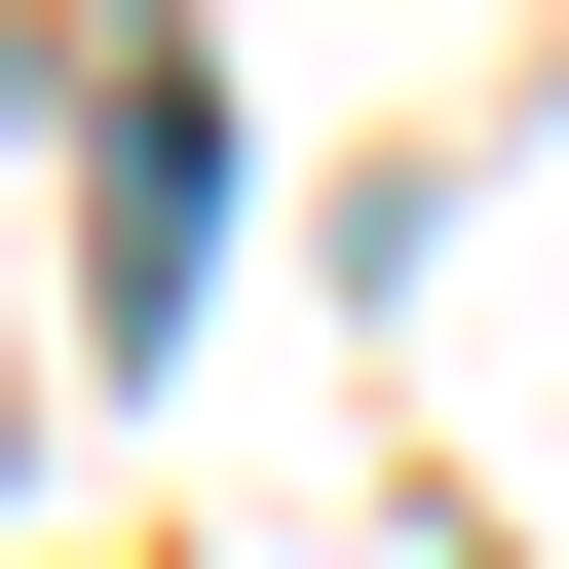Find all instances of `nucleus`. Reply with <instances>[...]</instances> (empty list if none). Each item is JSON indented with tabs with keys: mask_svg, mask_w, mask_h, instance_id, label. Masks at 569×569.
<instances>
[{
	"mask_svg": "<svg viewBox=\"0 0 569 569\" xmlns=\"http://www.w3.org/2000/svg\"><path fill=\"white\" fill-rule=\"evenodd\" d=\"M190 228H228V114H190V77H114V305H190Z\"/></svg>",
	"mask_w": 569,
	"mask_h": 569,
	"instance_id": "f257e3e1",
	"label": "nucleus"
}]
</instances>
